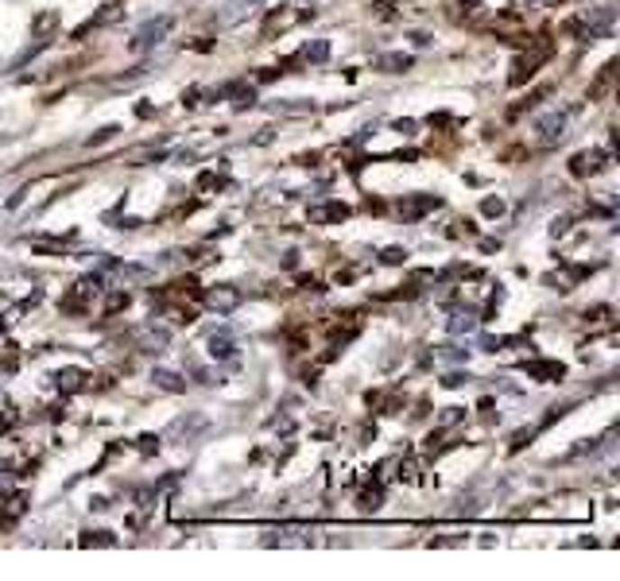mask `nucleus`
<instances>
[{
    "label": "nucleus",
    "instance_id": "obj_9",
    "mask_svg": "<svg viewBox=\"0 0 620 581\" xmlns=\"http://www.w3.org/2000/svg\"><path fill=\"white\" fill-rule=\"evenodd\" d=\"M438 205H442V202H438L434 194H423V198H407V202H399V213H404V217H423L426 210H438Z\"/></svg>",
    "mask_w": 620,
    "mask_h": 581
},
{
    "label": "nucleus",
    "instance_id": "obj_7",
    "mask_svg": "<svg viewBox=\"0 0 620 581\" xmlns=\"http://www.w3.org/2000/svg\"><path fill=\"white\" fill-rule=\"evenodd\" d=\"M345 217H349V205L345 202H326V205H315V210H310V222H315V225L345 222Z\"/></svg>",
    "mask_w": 620,
    "mask_h": 581
},
{
    "label": "nucleus",
    "instance_id": "obj_6",
    "mask_svg": "<svg viewBox=\"0 0 620 581\" xmlns=\"http://www.w3.org/2000/svg\"><path fill=\"white\" fill-rule=\"evenodd\" d=\"M205 349H210L214 360H232V357H237V338H232L229 330L210 333V338H205Z\"/></svg>",
    "mask_w": 620,
    "mask_h": 581
},
{
    "label": "nucleus",
    "instance_id": "obj_11",
    "mask_svg": "<svg viewBox=\"0 0 620 581\" xmlns=\"http://www.w3.org/2000/svg\"><path fill=\"white\" fill-rule=\"evenodd\" d=\"M205 303H210L214 310H232V306L241 303V295L232 291V287H214L210 295H205Z\"/></svg>",
    "mask_w": 620,
    "mask_h": 581
},
{
    "label": "nucleus",
    "instance_id": "obj_14",
    "mask_svg": "<svg viewBox=\"0 0 620 581\" xmlns=\"http://www.w3.org/2000/svg\"><path fill=\"white\" fill-rule=\"evenodd\" d=\"M151 380H155V384H160V387H163V392H183V387H187L183 380H178V377H175V372H155V377H151Z\"/></svg>",
    "mask_w": 620,
    "mask_h": 581
},
{
    "label": "nucleus",
    "instance_id": "obj_8",
    "mask_svg": "<svg viewBox=\"0 0 620 581\" xmlns=\"http://www.w3.org/2000/svg\"><path fill=\"white\" fill-rule=\"evenodd\" d=\"M121 16H124V5H121V0H109V5H105V8H101V12H97V16H94V20H86V23H82V32H78V35H86L89 28H105V23H113V20H121Z\"/></svg>",
    "mask_w": 620,
    "mask_h": 581
},
{
    "label": "nucleus",
    "instance_id": "obj_20",
    "mask_svg": "<svg viewBox=\"0 0 620 581\" xmlns=\"http://www.w3.org/2000/svg\"><path fill=\"white\" fill-rule=\"evenodd\" d=\"M407 62H411L407 55H388V59H384V67H392V70H404Z\"/></svg>",
    "mask_w": 620,
    "mask_h": 581
},
{
    "label": "nucleus",
    "instance_id": "obj_3",
    "mask_svg": "<svg viewBox=\"0 0 620 581\" xmlns=\"http://www.w3.org/2000/svg\"><path fill=\"white\" fill-rule=\"evenodd\" d=\"M175 28V20L171 16H160V20H148L144 28L136 32V39H132V50H148V47H155V43H163V35Z\"/></svg>",
    "mask_w": 620,
    "mask_h": 581
},
{
    "label": "nucleus",
    "instance_id": "obj_18",
    "mask_svg": "<svg viewBox=\"0 0 620 581\" xmlns=\"http://www.w3.org/2000/svg\"><path fill=\"white\" fill-rule=\"evenodd\" d=\"M380 260H384V264H404V260H407V252H404V249H384Z\"/></svg>",
    "mask_w": 620,
    "mask_h": 581
},
{
    "label": "nucleus",
    "instance_id": "obj_16",
    "mask_svg": "<svg viewBox=\"0 0 620 581\" xmlns=\"http://www.w3.org/2000/svg\"><path fill=\"white\" fill-rule=\"evenodd\" d=\"M458 8H461L458 20H477V16H481V0H461Z\"/></svg>",
    "mask_w": 620,
    "mask_h": 581
},
{
    "label": "nucleus",
    "instance_id": "obj_5",
    "mask_svg": "<svg viewBox=\"0 0 620 581\" xmlns=\"http://www.w3.org/2000/svg\"><path fill=\"white\" fill-rule=\"evenodd\" d=\"M167 341H171V333L163 326H140L136 330V345L144 349V353H160V349H167Z\"/></svg>",
    "mask_w": 620,
    "mask_h": 581
},
{
    "label": "nucleus",
    "instance_id": "obj_1",
    "mask_svg": "<svg viewBox=\"0 0 620 581\" xmlns=\"http://www.w3.org/2000/svg\"><path fill=\"white\" fill-rule=\"evenodd\" d=\"M97 291H101V279L97 276H86V279H78L70 295H62V310L67 314H86V306L97 299Z\"/></svg>",
    "mask_w": 620,
    "mask_h": 581
},
{
    "label": "nucleus",
    "instance_id": "obj_12",
    "mask_svg": "<svg viewBox=\"0 0 620 581\" xmlns=\"http://www.w3.org/2000/svg\"><path fill=\"white\" fill-rule=\"evenodd\" d=\"M601 167V151H581V155H574V167L570 171L574 175H593Z\"/></svg>",
    "mask_w": 620,
    "mask_h": 581
},
{
    "label": "nucleus",
    "instance_id": "obj_4",
    "mask_svg": "<svg viewBox=\"0 0 620 581\" xmlns=\"http://www.w3.org/2000/svg\"><path fill=\"white\" fill-rule=\"evenodd\" d=\"M524 372H527V377H535V380H542V384H554V380L566 377V368L559 365V360H524Z\"/></svg>",
    "mask_w": 620,
    "mask_h": 581
},
{
    "label": "nucleus",
    "instance_id": "obj_2",
    "mask_svg": "<svg viewBox=\"0 0 620 581\" xmlns=\"http://www.w3.org/2000/svg\"><path fill=\"white\" fill-rule=\"evenodd\" d=\"M566 121H570V113H562V109H554V113H547V116H542V121L535 124L539 144H542V148L559 144V140L566 136Z\"/></svg>",
    "mask_w": 620,
    "mask_h": 581
},
{
    "label": "nucleus",
    "instance_id": "obj_10",
    "mask_svg": "<svg viewBox=\"0 0 620 581\" xmlns=\"http://www.w3.org/2000/svg\"><path fill=\"white\" fill-rule=\"evenodd\" d=\"M613 77H616V62H605L601 74H597V82L589 86V101H601L605 94H609V89H613Z\"/></svg>",
    "mask_w": 620,
    "mask_h": 581
},
{
    "label": "nucleus",
    "instance_id": "obj_19",
    "mask_svg": "<svg viewBox=\"0 0 620 581\" xmlns=\"http://www.w3.org/2000/svg\"><path fill=\"white\" fill-rule=\"evenodd\" d=\"M326 55H330V47H326V43H315V47H310V50H306V59H315V62H322V59H326Z\"/></svg>",
    "mask_w": 620,
    "mask_h": 581
},
{
    "label": "nucleus",
    "instance_id": "obj_17",
    "mask_svg": "<svg viewBox=\"0 0 620 581\" xmlns=\"http://www.w3.org/2000/svg\"><path fill=\"white\" fill-rule=\"evenodd\" d=\"M256 5H260V0H232V5H229V8H232V12H229V20H241L244 12H252Z\"/></svg>",
    "mask_w": 620,
    "mask_h": 581
},
{
    "label": "nucleus",
    "instance_id": "obj_13",
    "mask_svg": "<svg viewBox=\"0 0 620 581\" xmlns=\"http://www.w3.org/2000/svg\"><path fill=\"white\" fill-rule=\"evenodd\" d=\"M268 547H306L310 539H303V531H276L271 539H264Z\"/></svg>",
    "mask_w": 620,
    "mask_h": 581
},
{
    "label": "nucleus",
    "instance_id": "obj_15",
    "mask_svg": "<svg viewBox=\"0 0 620 581\" xmlns=\"http://www.w3.org/2000/svg\"><path fill=\"white\" fill-rule=\"evenodd\" d=\"M55 384H59V387H67V392H74V387H82V372H78V368L55 372Z\"/></svg>",
    "mask_w": 620,
    "mask_h": 581
}]
</instances>
